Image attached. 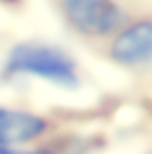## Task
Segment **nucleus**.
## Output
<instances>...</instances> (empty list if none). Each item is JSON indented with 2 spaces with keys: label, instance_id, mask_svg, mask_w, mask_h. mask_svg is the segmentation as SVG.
<instances>
[{
  "label": "nucleus",
  "instance_id": "f257e3e1",
  "mask_svg": "<svg viewBox=\"0 0 152 154\" xmlns=\"http://www.w3.org/2000/svg\"><path fill=\"white\" fill-rule=\"evenodd\" d=\"M5 77H38L62 88L79 84L77 66L64 48L44 42H22L9 51L2 66Z\"/></svg>",
  "mask_w": 152,
  "mask_h": 154
},
{
  "label": "nucleus",
  "instance_id": "f03ea898",
  "mask_svg": "<svg viewBox=\"0 0 152 154\" xmlns=\"http://www.w3.org/2000/svg\"><path fill=\"white\" fill-rule=\"evenodd\" d=\"M62 9L73 29L91 38L110 35L123 22V11L115 0H62Z\"/></svg>",
  "mask_w": 152,
  "mask_h": 154
},
{
  "label": "nucleus",
  "instance_id": "7ed1b4c3",
  "mask_svg": "<svg viewBox=\"0 0 152 154\" xmlns=\"http://www.w3.org/2000/svg\"><path fill=\"white\" fill-rule=\"evenodd\" d=\"M110 55L123 66L152 64V20H139L119 31L110 44Z\"/></svg>",
  "mask_w": 152,
  "mask_h": 154
},
{
  "label": "nucleus",
  "instance_id": "20e7f679",
  "mask_svg": "<svg viewBox=\"0 0 152 154\" xmlns=\"http://www.w3.org/2000/svg\"><path fill=\"white\" fill-rule=\"evenodd\" d=\"M46 130L49 123L40 115L0 106V148H16L20 143L36 141Z\"/></svg>",
  "mask_w": 152,
  "mask_h": 154
},
{
  "label": "nucleus",
  "instance_id": "39448f33",
  "mask_svg": "<svg viewBox=\"0 0 152 154\" xmlns=\"http://www.w3.org/2000/svg\"><path fill=\"white\" fill-rule=\"evenodd\" d=\"M0 154H55L49 148H0Z\"/></svg>",
  "mask_w": 152,
  "mask_h": 154
}]
</instances>
